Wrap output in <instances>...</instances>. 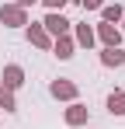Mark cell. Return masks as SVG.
Returning a JSON list of instances; mask_svg holds the SVG:
<instances>
[{
    "mask_svg": "<svg viewBox=\"0 0 125 129\" xmlns=\"http://www.w3.org/2000/svg\"><path fill=\"white\" fill-rule=\"evenodd\" d=\"M0 21H4V28H24L28 24V11L18 7V4H0Z\"/></svg>",
    "mask_w": 125,
    "mask_h": 129,
    "instance_id": "cell-1",
    "label": "cell"
},
{
    "mask_svg": "<svg viewBox=\"0 0 125 129\" xmlns=\"http://www.w3.org/2000/svg\"><path fill=\"white\" fill-rule=\"evenodd\" d=\"M42 28L49 31V39H59V35H70V28H73V21H66L59 11H49L45 18H42Z\"/></svg>",
    "mask_w": 125,
    "mask_h": 129,
    "instance_id": "cell-2",
    "label": "cell"
},
{
    "mask_svg": "<svg viewBox=\"0 0 125 129\" xmlns=\"http://www.w3.org/2000/svg\"><path fill=\"white\" fill-rule=\"evenodd\" d=\"M49 94H52V98H59V101H77L80 87L73 84V80H66V77H59V80H52V84H49Z\"/></svg>",
    "mask_w": 125,
    "mask_h": 129,
    "instance_id": "cell-3",
    "label": "cell"
},
{
    "mask_svg": "<svg viewBox=\"0 0 125 129\" xmlns=\"http://www.w3.org/2000/svg\"><path fill=\"white\" fill-rule=\"evenodd\" d=\"M94 39H97L104 49H115V45H122V31H118L115 24H104L101 21L97 28H94Z\"/></svg>",
    "mask_w": 125,
    "mask_h": 129,
    "instance_id": "cell-4",
    "label": "cell"
},
{
    "mask_svg": "<svg viewBox=\"0 0 125 129\" xmlns=\"http://www.w3.org/2000/svg\"><path fill=\"white\" fill-rule=\"evenodd\" d=\"M66 126H87V119H90V108L83 105V101H70V108H66Z\"/></svg>",
    "mask_w": 125,
    "mask_h": 129,
    "instance_id": "cell-5",
    "label": "cell"
},
{
    "mask_svg": "<svg viewBox=\"0 0 125 129\" xmlns=\"http://www.w3.org/2000/svg\"><path fill=\"white\" fill-rule=\"evenodd\" d=\"M24 35H28V42L35 45V49H52V39H49V31H45L42 24H31V21H28Z\"/></svg>",
    "mask_w": 125,
    "mask_h": 129,
    "instance_id": "cell-6",
    "label": "cell"
},
{
    "mask_svg": "<svg viewBox=\"0 0 125 129\" xmlns=\"http://www.w3.org/2000/svg\"><path fill=\"white\" fill-rule=\"evenodd\" d=\"M21 84H24V70H21L18 63H7L4 66V87H7V91H18Z\"/></svg>",
    "mask_w": 125,
    "mask_h": 129,
    "instance_id": "cell-7",
    "label": "cell"
},
{
    "mask_svg": "<svg viewBox=\"0 0 125 129\" xmlns=\"http://www.w3.org/2000/svg\"><path fill=\"white\" fill-rule=\"evenodd\" d=\"M73 42L80 45V49H94V28L90 24H73Z\"/></svg>",
    "mask_w": 125,
    "mask_h": 129,
    "instance_id": "cell-8",
    "label": "cell"
},
{
    "mask_svg": "<svg viewBox=\"0 0 125 129\" xmlns=\"http://www.w3.org/2000/svg\"><path fill=\"white\" fill-rule=\"evenodd\" d=\"M52 52H56L59 59H70V56L77 52V42H73V35H59V39H52Z\"/></svg>",
    "mask_w": 125,
    "mask_h": 129,
    "instance_id": "cell-9",
    "label": "cell"
},
{
    "mask_svg": "<svg viewBox=\"0 0 125 129\" xmlns=\"http://www.w3.org/2000/svg\"><path fill=\"white\" fill-rule=\"evenodd\" d=\"M122 63H125L122 45H115V49H101V66H122Z\"/></svg>",
    "mask_w": 125,
    "mask_h": 129,
    "instance_id": "cell-10",
    "label": "cell"
},
{
    "mask_svg": "<svg viewBox=\"0 0 125 129\" xmlns=\"http://www.w3.org/2000/svg\"><path fill=\"white\" fill-rule=\"evenodd\" d=\"M101 18H104V24H115V21L125 18V7H122V4H104V7H101Z\"/></svg>",
    "mask_w": 125,
    "mask_h": 129,
    "instance_id": "cell-11",
    "label": "cell"
},
{
    "mask_svg": "<svg viewBox=\"0 0 125 129\" xmlns=\"http://www.w3.org/2000/svg\"><path fill=\"white\" fill-rule=\"evenodd\" d=\"M108 112L111 115H125V91H111L108 94Z\"/></svg>",
    "mask_w": 125,
    "mask_h": 129,
    "instance_id": "cell-12",
    "label": "cell"
},
{
    "mask_svg": "<svg viewBox=\"0 0 125 129\" xmlns=\"http://www.w3.org/2000/svg\"><path fill=\"white\" fill-rule=\"evenodd\" d=\"M0 108H4V112H14V108H18V101H14V91H7L4 84H0Z\"/></svg>",
    "mask_w": 125,
    "mask_h": 129,
    "instance_id": "cell-13",
    "label": "cell"
},
{
    "mask_svg": "<svg viewBox=\"0 0 125 129\" xmlns=\"http://www.w3.org/2000/svg\"><path fill=\"white\" fill-rule=\"evenodd\" d=\"M80 4H83V11H101L104 7V0H80Z\"/></svg>",
    "mask_w": 125,
    "mask_h": 129,
    "instance_id": "cell-14",
    "label": "cell"
},
{
    "mask_svg": "<svg viewBox=\"0 0 125 129\" xmlns=\"http://www.w3.org/2000/svg\"><path fill=\"white\" fill-rule=\"evenodd\" d=\"M42 4H45L49 11H62V7H66V0H42Z\"/></svg>",
    "mask_w": 125,
    "mask_h": 129,
    "instance_id": "cell-15",
    "label": "cell"
},
{
    "mask_svg": "<svg viewBox=\"0 0 125 129\" xmlns=\"http://www.w3.org/2000/svg\"><path fill=\"white\" fill-rule=\"evenodd\" d=\"M14 4H18V7H24V11H28V7H31V4H38V0H14Z\"/></svg>",
    "mask_w": 125,
    "mask_h": 129,
    "instance_id": "cell-16",
    "label": "cell"
},
{
    "mask_svg": "<svg viewBox=\"0 0 125 129\" xmlns=\"http://www.w3.org/2000/svg\"><path fill=\"white\" fill-rule=\"evenodd\" d=\"M122 24H125V18H122Z\"/></svg>",
    "mask_w": 125,
    "mask_h": 129,
    "instance_id": "cell-17",
    "label": "cell"
}]
</instances>
